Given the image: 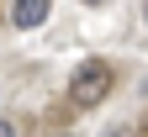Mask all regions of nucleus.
<instances>
[{
  "instance_id": "7ed1b4c3",
  "label": "nucleus",
  "mask_w": 148,
  "mask_h": 137,
  "mask_svg": "<svg viewBox=\"0 0 148 137\" xmlns=\"http://www.w3.org/2000/svg\"><path fill=\"white\" fill-rule=\"evenodd\" d=\"M0 137H16V121H11V116H0Z\"/></svg>"
},
{
  "instance_id": "f03ea898",
  "label": "nucleus",
  "mask_w": 148,
  "mask_h": 137,
  "mask_svg": "<svg viewBox=\"0 0 148 137\" xmlns=\"http://www.w3.org/2000/svg\"><path fill=\"white\" fill-rule=\"evenodd\" d=\"M48 11H53V0H16L11 5V27L16 32H37L48 21Z\"/></svg>"
},
{
  "instance_id": "f257e3e1",
  "label": "nucleus",
  "mask_w": 148,
  "mask_h": 137,
  "mask_svg": "<svg viewBox=\"0 0 148 137\" xmlns=\"http://www.w3.org/2000/svg\"><path fill=\"white\" fill-rule=\"evenodd\" d=\"M111 90H116L111 58H85V63L69 74V106L74 111H95L101 100H111Z\"/></svg>"
},
{
  "instance_id": "20e7f679",
  "label": "nucleus",
  "mask_w": 148,
  "mask_h": 137,
  "mask_svg": "<svg viewBox=\"0 0 148 137\" xmlns=\"http://www.w3.org/2000/svg\"><path fill=\"white\" fill-rule=\"evenodd\" d=\"M106 137H132V127H111V132H106Z\"/></svg>"
},
{
  "instance_id": "423d86ee",
  "label": "nucleus",
  "mask_w": 148,
  "mask_h": 137,
  "mask_svg": "<svg viewBox=\"0 0 148 137\" xmlns=\"http://www.w3.org/2000/svg\"><path fill=\"white\" fill-rule=\"evenodd\" d=\"M58 137H74V132H58Z\"/></svg>"
},
{
  "instance_id": "39448f33",
  "label": "nucleus",
  "mask_w": 148,
  "mask_h": 137,
  "mask_svg": "<svg viewBox=\"0 0 148 137\" xmlns=\"http://www.w3.org/2000/svg\"><path fill=\"white\" fill-rule=\"evenodd\" d=\"M85 5H106V0H85Z\"/></svg>"
}]
</instances>
